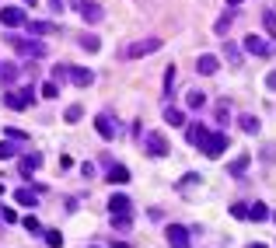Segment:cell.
I'll return each mask as SVG.
<instances>
[{
  "label": "cell",
  "instance_id": "1",
  "mask_svg": "<svg viewBox=\"0 0 276 248\" xmlns=\"http://www.w3.org/2000/svg\"><path fill=\"white\" fill-rule=\"evenodd\" d=\"M11 49L21 53V56H28V59H42V56H46V46H42L39 38H18V35H11Z\"/></svg>",
  "mask_w": 276,
  "mask_h": 248
},
{
  "label": "cell",
  "instance_id": "2",
  "mask_svg": "<svg viewBox=\"0 0 276 248\" xmlns=\"http://www.w3.org/2000/svg\"><path fill=\"white\" fill-rule=\"evenodd\" d=\"M35 98V88H18V91H4V105L14 109V112H25Z\"/></svg>",
  "mask_w": 276,
  "mask_h": 248
},
{
  "label": "cell",
  "instance_id": "3",
  "mask_svg": "<svg viewBox=\"0 0 276 248\" xmlns=\"http://www.w3.org/2000/svg\"><path fill=\"white\" fill-rule=\"evenodd\" d=\"M74 7H77V14L88 21V25H98V21L105 18V11H101L98 0H74Z\"/></svg>",
  "mask_w": 276,
  "mask_h": 248
},
{
  "label": "cell",
  "instance_id": "4",
  "mask_svg": "<svg viewBox=\"0 0 276 248\" xmlns=\"http://www.w3.org/2000/svg\"><path fill=\"white\" fill-rule=\"evenodd\" d=\"M161 46H164V38H140V42H133L130 49H126V56L137 59V56H151V53H158Z\"/></svg>",
  "mask_w": 276,
  "mask_h": 248
},
{
  "label": "cell",
  "instance_id": "5",
  "mask_svg": "<svg viewBox=\"0 0 276 248\" xmlns=\"http://www.w3.org/2000/svg\"><path fill=\"white\" fill-rule=\"evenodd\" d=\"M199 151L206 154V157H210V161H217L220 154L227 151V133H210V136H206V143H203V147H199Z\"/></svg>",
  "mask_w": 276,
  "mask_h": 248
},
{
  "label": "cell",
  "instance_id": "6",
  "mask_svg": "<svg viewBox=\"0 0 276 248\" xmlns=\"http://www.w3.org/2000/svg\"><path fill=\"white\" fill-rule=\"evenodd\" d=\"M143 147H147V154H151V157H168V154H172V147H168L164 133H147V136H143Z\"/></svg>",
  "mask_w": 276,
  "mask_h": 248
},
{
  "label": "cell",
  "instance_id": "7",
  "mask_svg": "<svg viewBox=\"0 0 276 248\" xmlns=\"http://www.w3.org/2000/svg\"><path fill=\"white\" fill-rule=\"evenodd\" d=\"M0 25H7V28H25L28 18H25L21 7H4V11H0Z\"/></svg>",
  "mask_w": 276,
  "mask_h": 248
},
{
  "label": "cell",
  "instance_id": "8",
  "mask_svg": "<svg viewBox=\"0 0 276 248\" xmlns=\"http://www.w3.org/2000/svg\"><path fill=\"white\" fill-rule=\"evenodd\" d=\"M67 80L77 84V88H88V84L95 80V74H91L88 67H70V63H67Z\"/></svg>",
  "mask_w": 276,
  "mask_h": 248
},
{
  "label": "cell",
  "instance_id": "9",
  "mask_svg": "<svg viewBox=\"0 0 276 248\" xmlns=\"http://www.w3.org/2000/svg\"><path fill=\"white\" fill-rule=\"evenodd\" d=\"M245 53H252V56H273V46L262 42L259 35H245Z\"/></svg>",
  "mask_w": 276,
  "mask_h": 248
},
{
  "label": "cell",
  "instance_id": "10",
  "mask_svg": "<svg viewBox=\"0 0 276 248\" xmlns=\"http://www.w3.org/2000/svg\"><path fill=\"white\" fill-rule=\"evenodd\" d=\"M196 70H199L203 77H214V74L220 70V59L214 56V53H203V56L196 59Z\"/></svg>",
  "mask_w": 276,
  "mask_h": 248
},
{
  "label": "cell",
  "instance_id": "11",
  "mask_svg": "<svg viewBox=\"0 0 276 248\" xmlns=\"http://www.w3.org/2000/svg\"><path fill=\"white\" fill-rule=\"evenodd\" d=\"M164 234H168V245H172V248H189V231H185V228L172 224Z\"/></svg>",
  "mask_w": 276,
  "mask_h": 248
},
{
  "label": "cell",
  "instance_id": "12",
  "mask_svg": "<svg viewBox=\"0 0 276 248\" xmlns=\"http://www.w3.org/2000/svg\"><path fill=\"white\" fill-rule=\"evenodd\" d=\"M25 28H28L32 35H56L59 32V25H53V21H28Z\"/></svg>",
  "mask_w": 276,
  "mask_h": 248
},
{
  "label": "cell",
  "instance_id": "13",
  "mask_svg": "<svg viewBox=\"0 0 276 248\" xmlns=\"http://www.w3.org/2000/svg\"><path fill=\"white\" fill-rule=\"evenodd\" d=\"M39 164H42V154H25V157H21V161H18V172L25 175V178H28V175L35 172Z\"/></svg>",
  "mask_w": 276,
  "mask_h": 248
},
{
  "label": "cell",
  "instance_id": "14",
  "mask_svg": "<svg viewBox=\"0 0 276 248\" xmlns=\"http://www.w3.org/2000/svg\"><path fill=\"white\" fill-rule=\"evenodd\" d=\"M95 130H98V136H101V140H112V136H116V126H112V119H109L105 112H101L98 119H95Z\"/></svg>",
  "mask_w": 276,
  "mask_h": 248
},
{
  "label": "cell",
  "instance_id": "15",
  "mask_svg": "<svg viewBox=\"0 0 276 248\" xmlns=\"http://www.w3.org/2000/svg\"><path fill=\"white\" fill-rule=\"evenodd\" d=\"M189 143H196V147H203V143H206V136H210V130H206V126H203V122H193V126H189Z\"/></svg>",
  "mask_w": 276,
  "mask_h": 248
},
{
  "label": "cell",
  "instance_id": "16",
  "mask_svg": "<svg viewBox=\"0 0 276 248\" xmlns=\"http://www.w3.org/2000/svg\"><path fill=\"white\" fill-rule=\"evenodd\" d=\"M109 182H112V185H126V182H130V168H126V164H112V168H109Z\"/></svg>",
  "mask_w": 276,
  "mask_h": 248
},
{
  "label": "cell",
  "instance_id": "17",
  "mask_svg": "<svg viewBox=\"0 0 276 248\" xmlns=\"http://www.w3.org/2000/svg\"><path fill=\"white\" fill-rule=\"evenodd\" d=\"M130 206H133V203H130V196H112V199H109V210H112V217H119V213H130Z\"/></svg>",
  "mask_w": 276,
  "mask_h": 248
},
{
  "label": "cell",
  "instance_id": "18",
  "mask_svg": "<svg viewBox=\"0 0 276 248\" xmlns=\"http://www.w3.org/2000/svg\"><path fill=\"white\" fill-rule=\"evenodd\" d=\"M164 122H168V126H185V112L175 109V105H168V109H164Z\"/></svg>",
  "mask_w": 276,
  "mask_h": 248
},
{
  "label": "cell",
  "instance_id": "19",
  "mask_svg": "<svg viewBox=\"0 0 276 248\" xmlns=\"http://www.w3.org/2000/svg\"><path fill=\"white\" fill-rule=\"evenodd\" d=\"M248 220H256V224L269 220V206H266V203H252V206H248Z\"/></svg>",
  "mask_w": 276,
  "mask_h": 248
},
{
  "label": "cell",
  "instance_id": "20",
  "mask_svg": "<svg viewBox=\"0 0 276 248\" xmlns=\"http://www.w3.org/2000/svg\"><path fill=\"white\" fill-rule=\"evenodd\" d=\"M80 49H84V53H98V49H101V38L91 35V32H88V35H80Z\"/></svg>",
  "mask_w": 276,
  "mask_h": 248
},
{
  "label": "cell",
  "instance_id": "21",
  "mask_svg": "<svg viewBox=\"0 0 276 248\" xmlns=\"http://www.w3.org/2000/svg\"><path fill=\"white\" fill-rule=\"evenodd\" d=\"M248 161H252V154H238L235 161H231V168H227V172H231V175H241L245 168H248Z\"/></svg>",
  "mask_w": 276,
  "mask_h": 248
},
{
  "label": "cell",
  "instance_id": "22",
  "mask_svg": "<svg viewBox=\"0 0 276 248\" xmlns=\"http://www.w3.org/2000/svg\"><path fill=\"white\" fill-rule=\"evenodd\" d=\"M224 53H227V59H231L235 67H241V49H238L235 42H227V38H224Z\"/></svg>",
  "mask_w": 276,
  "mask_h": 248
},
{
  "label": "cell",
  "instance_id": "23",
  "mask_svg": "<svg viewBox=\"0 0 276 248\" xmlns=\"http://www.w3.org/2000/svg\"><path fill=\"white\" fill-rule=\"evenodd\" d=\"M262 25H266L269 38H276V11H262Z\"/></svg>",
  "mask_w": 276,
  "mask_h": 248
},
{
  "label": "cell",
  "instance_id": "24",
  "mask_svg": "<svg viewBox=\"0 0 276 248\" xmlns=\"http://www.w3.org/2000/svg\"><path fill=\"white\" fill-rule=\"evenodd\" d=\"M14 199H18L21 206H35V192H32V189H18V192H14Z\"/></svg>",
  "mask_w": 276,
  "mask_h": 248
},
{
  "label": "cell",
  "instance_id": "25",
  "mask_svg": "<svg viewBox=\"0 0 276 248\" xmlns=\"http://www.w3.org/2000/svg\"><path fill=\"white\" fill-rule=\"evenodd\" d=\"M231 21H235V14H231V11H227V14H220L217 25H214V32H217V35H224V32L231 28Z\"/></svg>",
  "mask_w": 276,
  "mask_h": 248
},
{
  "label": "cell",
  "instance_id": "26",
  "mask_svg": "<svg viewBox=\"0 0 276 248\" xmlns=\"http://www.w3.org/2000/svg\"><path fill=\"white\" fill-rule=\"evenodd\" d=\"M203 101H206L203 91H189V95H185V105H189V109H203Z\"/></svg>",
  "mask_w": 276,
  "mask_h": 248
},
{
  "label": "cell",
  "instance_id": "27",
  "mask_svg": "<svg viewBox=\"0 0 276 248\" xmlns=\"http://www.w3.org/2000/svg\"><path fill=\"white\" fill-rule=\"evenodd\" d=\"M238 122H241V130H245V133H259V119H256V115H241Z\"/></svg>",
  "mask_w": 276,
  "mask_h": 248
},
{
  "label": "cell",
  "instance_id": "28",
  "mask_svg": "<svg viewBox=\"0 0 276 248\" xmlns=\"http://www.w3.org/2000/svg\"><path fill=\"white\" fill-rule=\"evenodd\" d=\"M21 224H25V231H28V234H39V231H42V228H39V217H35V213H28Z\"/></svg>",
  "mask_w": 276,
  "mask_h": 248
},
{
  "label": "cell",
  "instance_id": "29",
  "mask_svg": "<svg viewBox=\"0 0 276 248\" xmlns=\"http://www.w3.org/2000/svg\"><path fill=\"white\" fill-rule=\"evenodd\" d=\"M4 136H7V140H21V143L28 140V133H25V130H18V126H7V130H4Z\"/></svg>",
  "mask_w": 276,
  "mask_h": 248
},
{
  "label": "cell",
  "instance_id": "30",
  "mask_svg": "<svg viewBox=\"0 0 276 248\" xmlns=\"http://www.w3.org/2000/svg\"><path fill=\"white\" fill-rule=\"evenodd\" d=\"M112 224H116V231H130V213H119V217H112Z\"/></svg>",
  "mask_w": 276,
  "mask_h": 248
},
{
  "label": "cell",
  "instance_id": "31",
  "mask_svg": "<svg viewBox=\"0 0 276 248\" xmlns=\"http://www.w3.org/2000/svg\"><path fill=\"white\" fill-rule=\"evenodd\" d=\"M46 245L59 248V245H63V234H59V231H46Z\"/></svg>",
  "mask_w": 276,
  "mask_h": 248
},
{
  "label": "cell",
  "instance_id": "32",
  "mask_svg": "<svg viewBox=\"0 0 276 248\" xmlns=\"http://www.w3.org/2000/svg\"><path fill=\"white\" fill-rule=\"evenodd\" d=\"M14 77H18V67H11V63H7V67L0 70V80H4V84H11Z\"/></svg>",
  "mask_w": 276,
  "mask_h": 248
},
{
  "label": "cell",
  "instance_id": "33",
  "mask_svg": "<svg viewBox=\"0 0 276 248\" xmlns=\"http://www.w3.org/2000/svg\"><path fill=\"white\" fill-rule=\"evenodd\" d=\"M56 95H59V84L46 80V84H42V98H56Z\"/></svg>",
  "mask_w": 276,
  "mask_h": 248
},
{
  "label": "cell",
  "instance_id": "34",
  "mask_svg": "<svg viewBox=\"0 0 276 248\" xmlns=\"http://www.w3.org/2000/svg\"><path fill=\"white\" fill-rule=\"evenodd\" d=\"M7 157H14V143L0 140V161H7Z\"/></svg>",
  "mask_w": 276,
  "mask_h": 248
},
{
  "label": "cell",
  "instance_id": "35",
  "mask_svg": "<svg viewBox=\"0 0 276 248\" xmlns=\"http://www.w3.org/2000/svg\"><path fill=\"white\" fill-rule=\"evenodd\" d=\"M67 80V63L63 67H53V84H63Z\"/></svg>",
  "mask_w": 276,
  "mask_h": 248
},
{
  "label": "cell",
  "instance_id": "36",
  "mask_svg": "<svg viewBox=\"0 0 276 248\" xmlns=\"http://www.w3.org/2000/svg\"><path fill=\"white\" fill-rule=\"evenodd\" d=\"M80 115H84V109H80V105H70V109H67V122H77Z\"/></svg>",
  "mask_w": 276,
  "mask_h": 248
},
{
  "label": "cell",
  "instance_id": "37",
  "mask_svg": "<svg viewBox=\"0 0 276 248\" xmlns=\"http://www.w3.org/2000/svg\"><path fill=\"white\" fill-rule=\"evenodd\" d=\"M172 84H175V67L164 70V91H168V95H172Z\"/></svg>",
  "mask_w": 276,
  "mask_h": 248
},
{
  "label": "cell",
  "instance_id": "38",
  "mask_svg": "<svg viewBox=\"0 0 276 248\" xmlns=\"http://www.w3.org/2000/svg\"><path fill=\"white\" fill-rule=\"evenodd\" d=\"M0 217H4V224H14L18 220V213L11 210V206H0Z\"/></svg>",
  "mask_w": 276,
  "mask_h": 248
},
{
  "label": "cell",
  "instance_id": "39",
  "mask_svg": "<svg viewBox=\"0 0 276 248\" xmlns=\"http://www.w3.org/2000/svg\"><path fill=\"white\" fill-rule=\"evenodd\" d=\"M231 213H235L238 220H248V206H245V203H238V206H231Z\"/></svg>",
  "mask_w": 276,
  "mask_h": 248
},
{
  "label": "cell",
  "instance_id": "40",
  "mask_svg": "<svg viewBox=\"0 0 276 248\" xmlns=\"http://www.w3.org/2000/svg\"><path fill=\"white\" fill-rule=\"evenodd\" d=\"M80 175H84V178H91V175H95V164H91V161H84V164H80Z\"/></svg>",
  "mask_w": 276,
  "mask_h": 248
},
{
  "label": "cell",
  "instance_id": "41",
  "mask_svg": "<svg viewBox=\"0 0 276 248\" xmlns=\"http://www.w3.org/2000/svg\"><path fill=\"white\" fill-rule=\"evenodd\" d=\"M266 84H269V88L276 91V70H269V77H266Z\"/></svg>",
  "mask_w": 276,
  "mask_h": 248
},
{
  "label": "cell",
  "instance_id": "42",
  "mask_svg": "<svg viewBox=\"0 0 276 248\" xmlns=\"http://www.w3.org/2000/svg\"><path fill=\"white\" fill-rule=\"evenodd\" d=\"M63 4H67V0H49V7H53V11H63Z\"/></svg>",
  "mask_w": 276,
  "mask_h": 248
},
{
  "label": "cell",
  "instance_id": "43",
  "mask_svg": "<svg viewBox=\"0 0 276 248\" xmlns=\"http://www.w3.org/2000/svg\"><path fill=\"white\" fill-rule=\"evenodd\" d=\"M238 4H241V0H227V7H238Z\"/></svg>",
  "mask_w": 276,
  "mask_h": 248
},
{
  "label": "cell",
  "instance_id": "44",
  "mask_svg": "<svg viewBox=\"0 0 276 248\" xmlns=\"http://www.w3.org/2000/svg\"><path fill=\"white\" fill-rule=\"evenodd\" d=\"M248 248H266V245H259V241H252V245H248Z\"/></svg>",
  "mask_w": 276,
  "mask_h": 248
},
{
  "label": "cell",
  "instance_id": "45",
  "mask_svg": "<svg viewBox=\"0 0 276 248\" xmlns=\"http://www.w3.org/2000/svg\"><path fill=\"white\" fill-rule=\"evenodd\" d=\"M25 4H28V7H35V4H39V0H25Z\"/></svg>",
  "mask_w": 276,
  "mask_h": 248
},
{
  "label": "cell",
  "instance_id": "46",
  "mask_svg": "<svg viewBox=\"0 0 276 248\" xmlns=\"http://www.w3.org/2000/svg\"><path fill=\"white\" fill-rule=\"evenodd\" d=\"M269 217H273V220H276V210H269Z\"/></svg>",
  "mask_w": 276,
  "mask_h": 248
}]
</instances>
